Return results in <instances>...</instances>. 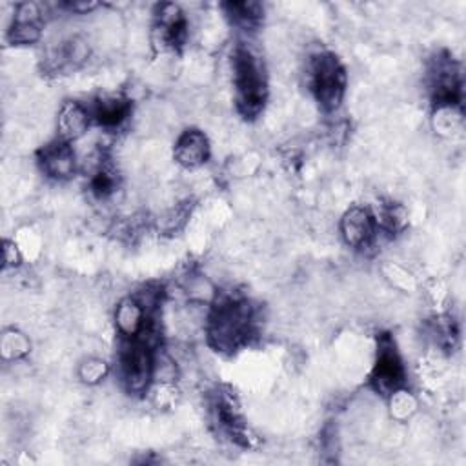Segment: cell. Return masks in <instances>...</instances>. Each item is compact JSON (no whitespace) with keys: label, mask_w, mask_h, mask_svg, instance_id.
<instances>
[{"label":"cell","mask_w":466,"mask_h":466,"mask_svg":"<svg viewBox=\"0 0 466 466\" xmlns=\"http://www.w3.org/2000/svg\"><path fill=\"white\" fill-rule=\"evenodd\" d=\"M187 22L184 13L175 4H162L157 11L155 38L162 47L177 49L186 42Z\"/></svg>","instance_id":"52a82bcc"},{"label":"cell","mask_w":466,"mask_h":466,"mask_svg":"<svg viewBox=\"0 0 466 466\" xmlns=\"http://www.w3.org/2000/svg\"><path fill=\"white\" fill-rule=\"evenodd\" d=\"M255 329V313L248 300L238 297L218 299L208 317V339L218 351H235L249 340Z\"/></svg>","instance_id":"6da1fadb"},{"label":"cell","mask_w":466,"mask_h":466,"mask_svg":"<svg viewBox=\"0 0 466 466\" xmlns=\"http://www.w3.org/2000/svg\"><path fill=\"white\" fill-rule=\"evenodd\" d=\"M40 38V25L38 24H24L13 22L9 29V40L13 44H33Z\"/></svg>","instance_id":"e0dca14e"},{"label":"cell","mask_w":466,"mask_h":466,"mask_svg":"<svg viewBox=\"0 0 466 466\" xmlns=\"http://www.w3.org/2000/svg\"><path fill=\"white\" fill-rule=\"evenodd\" d=\"M131 111V102L124 95H102L93 102L91 118L102 127L120 126Z\"/></svg>","instance_id":"4fadbf2b"},{"label":"cell","mask_w":466,"mask_h":466,"mask_svg":"<svg viewBox=\"0 0 466 466\" xmlns=\"http://www.w3.org/2000/svg\"><path fill=\"white\" fill-rule=\"evenodd\" d=\"M38 162L42 166V171L56 180H67L76 171V157L73 151L71 142H66L62 138H56L44 146L38 153Z\"/></svg>","instance_id":"ba28073f"},{"label":"cell","mask_w":466,"mask_h":466,"mask_svg":"<svg viewBox=\"0 0 466 466\" xmlns=\"http://www.w3.org/2000/svg\"><path fill=\"white\" fill-rule=\"evenodd\" d=\"M115 324L122 339L140 337L151 326L149 309L137 297H126L115 309Z\"/></svg>","instance_id":"30bf717a"},{"label":"cell","mask_w":466,"mask_h":466,"mask_svg":"<svg viewBox=\"0 0 466 466\" xmlns=\"http://www.w3.org/2000/svg\"><path fill=\"white\" fill-rule=\"evenodd\" d=\"M224 9L231 22L242 29L255 27L262 16V7L257 2H228Z\"/></svg>","instance_id":"5bb4252c"},{"label":"cell","mask_w":466,"mask_h":466,"mask_svg":"<svg viewBox=\"0 0 466 466\" xmlns=\"http://www.w3.org/2000/svg\"><path fill=\"white\" fill-rule=\"evenodd\" d=\"M375 217L360 206L350 208L340 218V233L350 248H368L375 238Z\"/></svg>","instance_id":"9c48e42d"},{"label":"cell","mask_w":466,"mask_h":466,"mask_svg":"<svg viewBox=\"0 0 466 466\" xmlns=\"http://www.w3.org/2000/svg\"><path fill=\"white\" fill-rule=\"evenodd\" d=\"M430 91L437 107H457L462 98V80L457 64L448 56H435L430 66Z\"/></svg>","instance_id":"8992f818"},{"label":"cell","mask_w":466,"mask_h":466,"mask_svg":"<svg viewBox=\"0 0 466 466\" xmlns=\"http://www.w3.org/2000/svg\"><path fill=\"white\" fill-rule=\"evenodd\" d=\"M20 262V253L16 249V246L9 240L4 242V264L5 266H16Z\"/></svg>","instance_id":"ffe728a7"},{"label":"cell","mask_w":466,"mask_h":466,"mask_svg":"<svg viewBox=\"0 0 466 466\" xmlns=\"http://www.w3.org/2000/svg\"><path fill=\"white\" fill-rule=\"evenodd\" d=\"M373 390L380 395H393L406 382V370L391 335L382 333L377 340V359L370 375Z\"/></svg>","instance_id":"5b68a950"},{"label":"cell","mask_w":466,"mask_h":466,"mask_svg":"<svg viewBox=\"0 0 466 466\" xmlns=\"http://www.w3.org/2000/svg\"><path fill=\"white\" fill-rule=\"evenodd\" d=\"M89 186H91V191L98 197V198H106L109 197L115 187H116V178H115V173L111 169H107L104 164H98L93 173H91V178H89Z\"/></svg>","instance_id":"2e32d148"},{"label":"cell","mask_w":466,"mask_h":466,"mask_svg":"<svg viewBox=\"0 0 466 466\" xmlns=\"http://www.w3.org/2000/svg\"><path fill=\"white\" fill-rule=\"evenodd\" d=\"M309 87L324 111H335L340 106L346 91V71L333 53L320 51L311 56Z\"/></svg>","instance_id":"277c9868"},{"label":"cell","mask_w":466,"mask_h":466,"mask_svg":"<svg viewBox=\"0 0 466 466\" xmlns=\"http://www.w3.org/2000/svg\"><path fill=\"white\" fill-rule=\"evenodd\" d=\"M147 337L124 339L118 351V370L124 388L133 393H144L155 377V353Z\"/></svg>","instance_id":"3957f363"},{"label":"cell","mask_w":466,"mask_h":466,"mask_svg":"<svg viewBox=\"0 0 466 466\" xmlns=\"http://www.w3.org/2000/svg\"><path fill=\"white\" fill-rule=\"evenodd\" d=\"M375 222L390 231V233H397L400 231L406 222H408V217H406V211L400 204H388V206H382L380 211H379V217L375 218Z\"/></svg>","instance_id":"9a60e30c"},{"label":"cell","mask_w":466,"mask_h":466,"mask_svg":"<svg viewBox=\"0 0 466 466\" xmlns=\"http://www.w3.org/2000/svg\"><path fill=\"white\" fill-rule=\"evenodd\" d=\"M231 67L237 107L246 118H253L264 109L268 96L264 67L260 60L248 47L242 46L235 49Z\"/></svg>","instance_id":"7a4b0ae2"},{"label":"cell","mask_w":466,"mask_h":466,"mask_svg":"<svg viewBox=\"0 0 466 466\" xmlns=\"http://www.w3.org/2000/svg\"><path fill=\"white\" fill-rule=\"evenodd\" d=\"M175 160L184 167H198L209 158L208 137L198 129H186L175 142Z\"/></svg>","instance_id":"8fae6325"},{"label":"cell","mask_w":466,"mask_h":466,"mask_svg":"<svg viewBox=\"0 0 466 466\" xmlns=\"http://www.w3.org/2000/svg\"><path fill=\"white\" fill-rule=\"evenodd\" d=\"M91 122V113L87 107H84L76 100H67L62 104L56 118V129H58V138L66 142H73L80 138Z\"/></svg>","instance_id":"7c38bea8"},{"label":"cell","mask_w":466,"mask_h":466,"mask_svg":"<svg viewBox=\"0 0 466 466\" xmlns=\"http://www.w3.org/2000/svg\"><path fill=\"white\" fill-rule=\"evenodd\" d=\"M27 350H29V344H27V340H25L24 335L15 333V331H9V333L4 335V339H2V351H4V357L15 359V357L24 355Z\"/></svg>","instance_id":"ac0fdd59"},{"label":"cell","mask_w":466,"mask_h":466,"mask_svg":"<svg viewBox=\"0 0 466 466\" xmlns=\"http://www.w3.org/2000/svg\"><path fill=\"white\" fill-rule=\"evenodd\" d=\"M107 373V364L100 359H87L80 366V379L87 384H95Z\"/></svg>","instance_id":"d6986e66"}]
</instances>
